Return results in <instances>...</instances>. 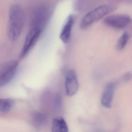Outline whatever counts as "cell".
Segmentation results:
<instances>
[{"label":"cell","mask_w":132,"mask_h":132,"mask_svg":"<svg viewBox=\"0 0 132 132\" xmlns=\"http://www.w3.org/2000/svg\"><path fill=\"white\" fill-rule=\"evenodd\" d=\"M25 14L22 8L18 4L12 5L9 11L7 26V35L11 41L20 37L25 23Z\"/></svg>","instance_id":"cell-1"},{"label":"cell","mask_w":132,"mask_h":132,"mask_svg":"<svg viewBox=\"0 0 132 132\" xmlns=\"http://www.w3.org/2000/svg\"><path fill=\"white\" fill-rule=\"evenodd\" d=\"M116 8V6L113 4H105L97 7L89 12L82 18L80 24L81 28H87Z\"/></svg>","instance_id":"cell-2"},{"label":"cell","mask_w":132,"mask_h":132,"mask_svg":"<svg viewBox=\"0 0 132 132\" xmlns=\"http://www.w3.org/2000/svg\"><path fill=\"white\" fill-rule=\"evenodd\" d=\"M18 62L12 60L0 64V88L9 83L15 76Z\"/></svg>","instance_id":"cell-3"},{"label":"cell","mask_w":132,"mask_h":132,"mask_svg":"<svg viewBox=\"0 0 132 132\" xmlns=\"http://www.w3.org/2000/svg\"><path fill=\"white\" fill-rule=\"evenodd\" d=\"M131 22V18L125 14H115L106 16L104 23L109 27L116 29H123L126 27Z\"/></svg>","instance_id":"cell-4"},{"label":"cell","mask_w":132,"mask_h":132,"mask_svg":"<svg viewBox=\"0 0 132 132\" xmlns=\"http://www.w3.org/2000/svg\"><path fill=\"white\" fill-rule=\"evenodd\" d=\"M41 31V29L38 28H34L30 31L26 37L23 47L21 52V59L23 58L34 46L40 35Z\"/></svg>","instance_id":"cell-5"},{"label":"cell","mask_w":132,"mask_h":132,"mask_svg":"<svg viewBox=\"0 0 132 132\" xmlns=\"http://www.w3.org/2000/svg\"><path fill=\"white\" fill-rule=\"evenodd\" d=\"M65 89L66 94L71 96L76 94L79 88V83L75 71L70 69L66 75Z\"/></svg>","instance_id":"cell-6"},{"label":"cell","mask_w":132,"mask_h":132,"mask_svg":"<svg viewBox=\"0 0 132 132\" xmlns=\"http://www.w3.org/2000/svg\"><path fill=\"white\" fill-rule=\"evenodd\" d=\"M115 89L116 85L114 82H110L106 86L101 100V104L104 107L106 108H110L111 107Z\"/></svg>","instance_id":"cell-7"},{"label":"cell","mask_w":132,"mask_h":132,"mask_svg":"<svg viewBox=\"0 0 132 132\" xmlns=\"http://www.w3.org/2000/svg\"><path fill=\"white\" fill-rule=\"evenodd\" d=\"M74 21L75 17L72 14L69 15L66 19L60 35V39L64 43H67L70 41Z\"/></svg>","instance_id":"cell-8"},{"label":"cell","mask_w":132,"mask_h":132,"mask_svg":"<svg viewBox=\"0 0 132 132\" xmlns=\"http://www.w3.org/2000/svg\"><path fill=\"white\" fill-rule=\"evenodd\" d=\"M69 129L66 122L62 117L54 119L52 122V132H68Z\"/></svg>","instance_id":"cell-9"},{"label":"cell","mask_w":132,"mask_h":132,"mask_svg":"<svg viewBox=\"0 0 132 132\" xmlns=\"http://www.w3.org/2000/svg\"><path fill=\"white\" fill-rule=\"evenodd\" d=\"M14 104L13 100L8 99L0 98V111L7 112L10 110Z\"/></svg>","instance_id":"cell-10"},{"label":"cell","mask_w":132,"mask_h":132,"mask_svg":"<svg viewBox=\"0 0 132 132\" xmlns=\"http://www.w3.org/2000/svg\"><path fill=\"white\" fill-rule=\"evenodd\" d=\"M129 35L128 32H124L120 37L118 40L117 44V48L119 51L122 50L126 47L128 40H129Z\"/></svg>","instance_id":"cell-11"},{"label":"cell","mask_w":132,"mask_h":132,"mask_svg":"<svg viewBox=\"0 0 132 132\" xmlns=\"http://www.w3.org/2000/svg\"><path fill=\"white\" fill-rule=\"evenodd\" d=\"M34 119L38 123L43 124L45 122V118L43 114L40 113H37L34 115Z\"/></svg>","instance_id":"cell-12"},{"label":"cell","mask_w":132,"mask_h":132,"mask_svg":"<svg viewBox=\"0 0 132 132\" xmlns=\"http://www.w3.org/2000/svg\"><path fill=\"white\" fill-rule=\"evenodd\" d=\"M131 75L129 73H127L124 76V78L125 80H129L131 78Z\"/></svg>","instance_id":"cell-13"}]
</instances>
